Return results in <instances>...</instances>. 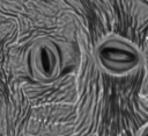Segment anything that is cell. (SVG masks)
<instances>
[{
	"instance_id": "cell-1",
	"label": "cell",
	"mask_w": 148,
	"mask_h": 136,
	"mask_svg": "<svg viewBox=\"0 0 148 136\" xmlns=\"http://www.w3.org/2000/svg\"><path fill=\"white\" fill-rule=\"evenodd\" d=\"M98 66L108 74L121 77L138 70L142 64V53L130 40L119 35L103 37L95 48Z\"/></svg>"
},
{
	"instance_id": "cell-2",
	"label": "cell",
	"mask_w": 148,
	"mask_h": 136,
	"mask_svg": "<svg viewBox=\"0 0 148 136\" xmlns=\"http://www.w3.org/2000/svg\"><path fill=\"white\" fill-rule=\"evenodd\" d=\"M29 62L34 77L40 83H53L60 76V52L58 45L49 37H40L32 43Z\"/></svg>"
},
{
	"instance_id": "cell-3",
	"label": "cell",
	"mask_w": 148,
	"mask_h": 136,
	"mask_svg": "<svg viewBox=\"0 0 148 136\" xmlns=\"http://www.w3.org/2000/svg\"><path fill=\"white\" fill-rule=\"evenodd\" d=\"M133 136H148V124L147 123H143L135 133Z\"/></svg>"
}]
</instances>
